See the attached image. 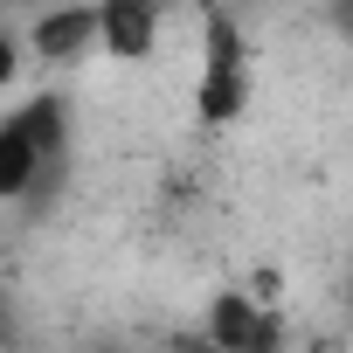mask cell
Here are the masks:
<instances>
[{
  "mask_svg": "<svg viewBox=\"0 0 353 353\" xmlns=\"http://www.w3.org/2000/svg\"><path fill=\"white\" fill-rule=\"evenodd\" d=\"M194 111L201 125H236L250 111V42L236 14L208 8L201 14V77H194Z\"/></svg>",
  "mask_w": 353,
  "mask_h": 353,
  "instance_id": "6da1fadb",
  "label": "cell"
},
{
  "mask_svg": "<svg viewBox=\"0 0 353 353\" xmlns=\"http://www.w3.org/2000/svg\"><path fill=\"white\" fill-rule=\"evenodd\" d=\"M28 56L42 70H70L97 49V0H42L35 21H28Z\"/></svg>",
  "mask_w": 353,
  "mask_h": 353,
  "instance_id": "7a4b0ae2",
  "label": "cell"
},
{
  "mask_svg": "<svg viewBox=\"0 0 353 353\" xmlns=\"http://www.w3.org/2000/svg\"><path fill=\"white\" fill-rule=\"evenodd\" d=\"M201 339H208V346H229V353H256V346H277L284 325H277V305H263V298L243 284V291H215Z\"/></svg>",
  "mask_w": 353,
  "mask_h": 353,
  "instance_id": "3957f363",
  "label": "cell"
},
{
  "mask_svg": "<svg viewBox=\"0 0 353 353\" xmlns=\"http://www.w3.org/2000/svg\"><path fill=\"white\" fill-rule=\"evenodd\" d=\"M97 49L111 63H145L159 49V0H97Z\"/></svg>",
  "mask_w": 353,
  "mask_h": 353,
  "instance_id": "277c9868",
  "label": "cell"
},
{
  "mask_svg": "<svg viewBox=\"0 0 353 353\" xmlns=\"http://www.w3.org/2000/svg\"><path fill=\"white\" fill-rule=\"evenodd\" d=\"M42 181H49V152H42L35 125L21 111H8V118H0V208L21 201V194H35Z\"/></svg>",
  "mask_w": 353,
  "mask_h": 353,
  "instance_id": "5b68a950",
  "label": "cell"
},
{
  "mask_svg": "<svg viewBox=\"0 0 353 353\" xmlns=\"http://www.w3.org/2000/svg\"><path fill=\"white\" fill-rule=\"evenodd\" d=\"M21 56H28V42H21V35H8V28H0V90H8V83L21 77Z\"/></svg>",
  "mask_w": 353,
  "mask_h": 353,
  "instance_id": "8992f818",
  "label": "cell"
},
{
  "mask_svg": "<svg viewBox=\"0 0 353 353\" xmlns=\"http://www.w3.org/2000/svg\"><path fill=\"white\" fill-rule=\"evenodd\" d=\"M332 21H339V28L353 35V0H332Z\"/></svg>",
  "mask_w": 353,
  "mask_h": 353,
  "instance_id": "52a82bcc",
  "label": "cell"
},
{
  "mask_svg": "<svg viewBox=\"0 0 353 353\" xmlns=\"http://www.w3.org/2000/svg\"><path fill=\"white\" fill-rule=\"evenodd\" d=\"M346 263H353V250H346Z\"/></svg>",
  "mask_w": 353,
  "mask_h": 353,
  "instance_id": "ba28073f",
  "label": "cell"
}]
</instances>
